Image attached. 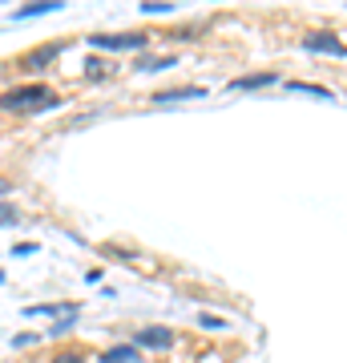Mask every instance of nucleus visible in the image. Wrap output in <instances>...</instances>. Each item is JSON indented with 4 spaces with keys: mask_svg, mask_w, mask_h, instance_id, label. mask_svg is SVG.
<instances>
[{
    "mask_svg": "<svg viewBox=\"0 0 347 363\" xmlns=\"http://www.w3.org/2000/svg\"><path fill=\"white\" fill-rule=\"evenodd\" d=\"M4 194H13V182H9V178H0V198H4Z\"/></svg>",
    "mask_w": 347,
    "mask_h": 363,
    "instance_id": "412c9836",
    "label": "nucleus"
},
{
    "mask_svg": "<svg viewBox=\"0 0 347 363\" xmlns=\"http://www.w3.org/2000/svg\"><path fill=\"white\" fill-rule=\"evenodd\" d=\"M138 351L142 347H133V343H117V347L101 351V363H129V359H138Z\"/></svg>",
    "mask_w": 347,
    "mask_h": 363,
    "instance_id": "9d476101",
    "label": "nucleus"
},
{
    "mask_svg": "<svg viewBox=\"0 0 347 363\" xmlns=\"http://www.w3.org/2000/svg\"><path fill=\"white\" fill-rule=\"evenodd\" d=\"M275 81H279V73H250V77H234L226 89H267Z\"/></svg>",
    "mask_w": 347,
    "mask_h": 363,
    "instance_id": "6e6552de",
    "label": "nucleus"
},
{
    "mask_svg": "<svg viewBox=\"0 0 347 363\" xmlns=\"http://www.w3.org/2000/svg\"><path fill=\"white\" fill-rule=\"evenodd\" d=\"M77 315H81V307H77V311H69V315H61V319H57V323L49 327V335H53V339L69 335V331H73V323H77Z\"/></svg>",
    "mask_w": 347,
    "mask_h": 363,
    "instance_id": "f8f14e48",
    "label": "nucleus"
},
{
    "mask_svg": "<svg viewBox=\"0 0 347 363\" xmlns=\"http://www.w3.org/2000/svg\"><path fill=\"white\" fill-rule=\"evenodd\" d=\"M57 105H61V97L40 81H25V85H13V89L0 93L4 113H45V109H57Z\"/></svg>",
    "mask_w": 347,
    "mask_h": 363,
    "instance_id": "f257e3e1",
    "label": "nucleus"
},
{
    "mask_svg": "<svg viewBox=\"0 0 347 363\" xmlns=\"http://www.w3.org/2000/svg\"><path fill=\"white\" fill-rule=\"evenodd\" d=\"M198 327H202V331H226V319H219V315H198Z\"/></svg>",
    "mask_w": 347,
    "mask_h": 363,
    "instance_id": "4468645a",
    "label": "nucleus"
},
{
    "mask_svg": "<svg viewBox=\"0 0 347 363\" xmlns=\"http://www.w3.org/2000/svg\"><path fill=\"white\" fill-rule=\"evenodd\" d=\"M13 222H16V206L0 198V226H13Z\"/></svg>",
    "mask_w": 347,
    "mask_h": 363,
    "instance_id": "2eb2a0df",
    "label": "nucleus"
},
{
    "mask_svg": "<svg viewBox=\"0 0 347 363\" xmlns=\"http://www.w3.org/2000/svg\"><path fill=\"white\" fill-rule=\"evenodd\" d=\"M303 49L307 52H331V57H347V45L335 33H307L303 37Z\"/></svg>",
    "mask_w": 347,
    "mask_h": 363,
    "instance_id": "39448f33",
    "label": "nucleus"
},
{
    "mask_svg": "<svg viewBox=\"0 0 347 363\" xmlns=\"http://www.w3.org/2000/svg\"><path fill=\"white\" fill-rule=\"evenodd\" d=\"M198 97H206L202 85H178V89H162L154 93V105H174V101H198Z\"/></svg>",
    "mask_w": 347,
    "mask_h": 363,
    "instance_id": "423d86ee",
    "label": "nucleus"
},
{
    "mask_svg": "<svg viewBox=\"0 0 347 363\" xmlns=\"http://www.w3.org/2000/svg\"><path fill=\"white\" fill-rule=\"evenodd\" d=\"M85 69H89V77H97V73H105V69H109V65H105V61H89V65H85Z\"/></svg>",
    "mask_w": 347,
    "mask_h": 363,
    "instance_id": "aec40b11",
    "label": "nucleus"
},
{
    "mask_svg": "<svg viewBox=\"0 0 347 363\" xmlns=\"http://www.w3.org/2000/svg\"><path fill=\"white\" fill-rule=\"evenodd\" d=\"M65 52V45H40V49H33V52H25L21 57V73H37V69H49L57 57Z\"/></svg>",
    "mask_w": 347,
    "mask_h": 363,
    "instance_id": "7ed1b4c3",
    "label": "nucleus"
},
{
    "mask_svg": "<svg viewBox=\"0 0 347 363\" xmlns=\"http://www.w3.org/2000/svg\"><path fill=\"white\" fill-rule=\"evenodd\" d=\"M69 311H77V303H28L25 307V319H37V315H69Z\"/></svg>",
    "mask_w": 347,
    "mask_h": 363,
    "instance_id": "0eeeda50",
    "label": "nucleus"
},
{
    "mask_svg": "<svg viewBox=\"0 0 347 363\" xmlns=\"http://www.w3.org/2000/svg\"><path fill=\"white\" fill-rule=\"evenodd\" d=\"M37 242H16V247H13V259H28V255H37Z\"/></svg>",
    "mask_w": 347,
    "mask_h": 363,
    "instance_id": "a211bd4d",
    "label": "nucleus"
},
{
    "mask_svg": "<svg viewBox=\"0 0 347 363\" xmlns=\"http://www.w3.org/2000/svg\"><path fill=\"white\" fill-rule=\"evenodd\" d=\"M142 9H145V13H170V9H174V4H162V0H145Z\"/></svg>",
    "mask_w": 347,
    "mask_h": 363,
    "instance_id": "6ab92c4d",
    "label": "nucleus"
},
{
    "mask_svg": "<svg viewBox=\"0 0 347 363\" xmlns=\"http://www.w3.org/2000/svg\"><path fill=\"white\" fill-rule=\"evenodd\" d=\"M53 363H85V355H81V351H57Z\"/></svg>",
    "mask_w": 347,
    "mask_h": 363,
    "instance_id": "f3484780",
    "label": "nucleus"
},
{
    "mask_svg": "<svg viewBox=\"0 0 347 363\" xmlns=\"http://www.w3.org/2000/svg\"><path fill=\"white\" fill-rule=\"evenodd\" d=\"M129 343H133V347H150V351H166L170 343H174V331H170V327H142Z\"/></svg>",
    "mask_w": 347,
    "mask_h": 363,
    "instance_id": "20e7f679",
    "label": "nucleus"
},
{
    "mask_svg": "<svg viewBox=\"0 0 347 363\" xmlns=\"http://www.w3.org/2000/svg\"><path fill=\"white\" fill-rule=\"evenodd\" d=\"M0 283H4V271H0Z\"/></svg>",
    "mask_w": 347,
    "mask_h": 363,
    "instance_id": "4be33fe9",
    "label": "nucleus"
},
{
    "mask_svg": "<svg viewBox=\"0 0 347 363\" xmlns=\"http://www.w3.org/2000/svg\"><path fill=\"white\" fill-rule=\"evenodd\" d=\"M291 89H295V93H315V97H327V101H331V89H327V85H311V81H291Z\"/></svg>",
    "mask_w": 347,
    "mask_h": 363,
    "instance_id": "ddd939ff",
    "label": "nucleus"
},
{
    "mask_svg": "<svg viewBox=\"0 0 347 363\" xmlns=\"http://www.w3.org/2000/svg\"><path fill=\"white\" fill-rule=\"evenodd\" d=\"M85 45L101 52H142L150 45V33H97V37H85Z\"/></svg>",
    "mask_w": 347,
    "mask_h": 363,
    "instance_id": "f03ea898",
    "label": "nucleus"
},
{
    "mask_svg": "<svg viewBox=\"0 0 347 363\" xmlns=\"http://www.w3.org/2000/svg\"><path fill=\"white\" fill-rule=\"evenodd\" d=\"M61 9V0H37V4H25V9H16L13 21H33V16H45V13H57Z\"/></svg>",
    "mask_w": 347,
    "mask_h": 363,
    "instance_id": "1a4fd4ad",
    "label": "nucleus"
},
{
    "mask_svg": "<svg viewBox=\"0 0 347 363\" xmlns=\"http://www.w3.org/2000/svg\"><path fill=\"white\" fill-rule=\"evenodd\" d=\"M178 61V57H138V69L142 73H162V69H170Z\"/></svg>",
    "mask_w": 347,
    "mask_h": 363,
    "instance_id": "9b49d317",
    "label": "nucleus"
},
{
    "mask_svg": "<svg viewBox=\"0 0 347 363\" xmlns=\"http://www.w3.org/2000/svg\"><path fill=\"white\" fill-rule=\"evenodd\" d=\"M33 343H40L37 331H21V335H13V347H33Z\"/></svg>",
    "mask_w": 347,
    "mask_h": 363,
    "instance_id": "dca6fc26",
    "label": "nucleus"
}]
</instances>
